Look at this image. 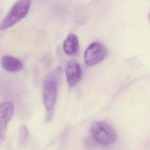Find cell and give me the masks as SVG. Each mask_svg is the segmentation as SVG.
Here are the masks:
<instances>
[{"label":"cell","mask_w":150,"mask_h":150,"mask_svg":"<svg viewBox=\"0 0 150 150\" xmlns=\"http://www.w3.org/2000/svg\"><path fill=\"white\" fill-rule=\"evenodd\" d=\"M107 49L102 43L95 42L88 47L84 53L85 63L89 67L94 66L102 62L105 58Z\"/></svg>","instance_id":"obj_4"},{"label":"cell","mask_w":150,"mask_h":150,"mask_svg":"<svg viewBox=\"0 0 150 150\" xmlns=\"http://www.w3.org/2000/svg\"><path fill=\"white\" fill-rule=\"evenodd\" d=\"M28 134V130L26 126L23 125L21 126L20 129V134H19V141L21 144H23L25 142L27 139Z\"/></svg>","instance_id":"obj_9"},{"label":"cell","mask_w":150,"mask_h":150,"mask_svg":"<svg viewBox=\"0 0 150 150\" xmlns=\"http://www.w3.org/2000/svg\"><path fill=\"white\" fill-rule=\"evenodd\" d=\"M63 49L68 55L74 56L77 53L79 49L78 39L74 33L69 34L64 42Z\"/></svg>","instance_id":"obj_8"},{"label":"cell","mask_w":150,"mask_h":150,"mask_svg":"<svg viewBox=\"0 0 150 150\" xmlns=\"http://www.w3.org/2000/svg\"><path fill=\"white\" fill-rule=\"evenodd\" d=\"M61 71L57 68L46 77L43 87V101L47 111L52 112L57 99L58 87Z\"/></svg>","instance_id":"obj_1"},{"label":"cell","mask_w":150,"mask_h":150,"mask_svg":"<svg viewBox=\"0 0 150 150\" xmlns=\"http://www.w3.org/2000/svg\"><path fill=\"white\" fill-rule=\"evenodd\" d=\"M91 132L95 141L102 145H110L116 140V134L113 128L105 122H94L91 127Z\"/></svg>","instance_id":"obj_3"},{"label":"cell","mask_w":150,"mask_h":150,"mask_svg":"<svg viewBox=\"0 0 150 150\" xmlns=\"http://www.w3.org/2000/svg\"><path fill=\"white\" fill-rule=\"evenodd\" d=\"M149 20L150 21V13H149Z\"/></svg>","instance_id":"obj_10"},{"label":"cell","mask_w":150,"mask_h":150,"mask_svg":"<svg viewBox=\"0 0 150 150\" xmlns=\"http://www.w3.org/2000/svg\"><path fill=\"white\" fill-rule=\"evenodd\" d=\"M1 64L4 70L12 73L18 72L23 68V63L20 60L9 55L3 56Z\"/></svg>","instance_id":"obj_7"},{"label":"cell","mask_w":150,"mask_h":150,"mask_svg":"<svg viewBox=\"0 0 150 150\" xmlns=\"http://www.w3.org/2000/svg\"><path fill=\"white\" fill-rule=\"evenodd\" d=\"M14 112V105L10 101L0 104V144L4 141L7 133L8 123Z\"/></svg>","instance_id":"obj_5"},{"label":"cell","mask_w":150,"mask_h":150,"mask_svg":"<svg viewBox=\"0 0 150 150\" xmlns=\"http://www.w3.org/2000/svg\"><path fill=\"white\" fill-rule=\"evenodd\" d=\"M30 5V1L23 0L16 2L0 23V31L12 27L25 17Z\"/></svg>","instance_id":"obj_2"},{"label":"cell","mask_w":150,"mask_h":150,"mask_svg":"<svg viewBox=\"0 0 150 150\" xmlns=\"http://www.w3.org/2000/svg\"><path fill=\"white\" fill-rule=\"evenodd\" d=\"M66 74L69 85L71 87L75 86L82 77V70L80 65L74 60L69 61L66 65Z\"/></svg>","instance_id":"obj_6"}]
</instances>
